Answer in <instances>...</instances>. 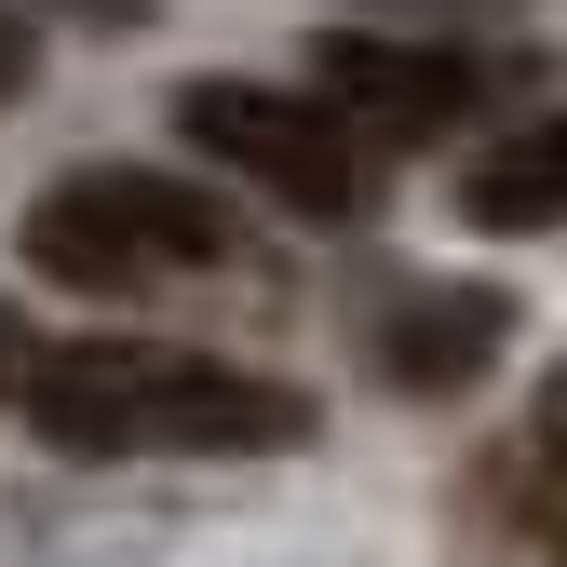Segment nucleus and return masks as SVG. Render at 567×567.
I'll return each instance as SVG.
<instances>
[{
  "label": "nucleus",
  "instance_id": "1",
  "mask_svg": "<svg viewBox=\"0 0 567 567\" xmlns=\"http://www.w3.org/2000/svg\"><path fill=\"white\" fill-rule=\"evenodd\" d=\"M14 405L54 460H270V446H311L298 379L189 351V338H41Z\"/></svg>",
  "mask_w": 567,
  "mask_h": 567
},
{
  "label": "nucleus",
  "instance_id": "2",
  "mask_svg": "<svg viewBox=\"0 0 567 567\" xmlns=\"http://www.w3.org/2000/svg\"><path fill=\"white\" fill-rule=\"evenodd\" d=\"M28 270L68 284V298H163V284L244 270V217L189 176L150 163H82L28 203Z\"/></svg>",
  "mask_w": 567,
  "mask_h": 567
},
{
  "label": "nucleus",
  "instance_id": "3",
  "mask_svg": "<svg viewBox=\"0 0 567 567\" xmlns=\"http://www.w3.org/2000/svg\"><path fill=\"white\" fill-rule=\"evenodd\" d=\"M176 135L203 163H230L244 189H270L284 217H324L338 230V217L379 203V135L351 122L324 82L284 95V82H230V68H217V82H176Z\"/></svg>",
  "mask_w": 567,
  "mask_h": 567
},
{
  "label": "nucleus",
  "instance_id": "4",
  "mask_svg": "<svg viewBox=\"0 0 567 567\" xmlns=\"http://www.w3.org/2000/svg\"><path fill=\"white\" fill-rule=\"evenodd\" d=\"M311 82L379 135V150H433L446 122H473L501 95V68L460 54V41H392V28H324L311 41Z\"/></svg>",
  "mask_w": 567,
  "mask_h": 567
},
{
  "label": "nucleus",
  "instance_id": "5",
  "mask_svg": "<svg viewBox=\"0 0 567 567\" xmlns=\"http://www.w3.org/2000/svg\"><path fill=\"white\" fill-rule=\"evenodd\" d=\"M460 527H473V540H501V554L567 567V365L527 392V419H514V433L473 460V486H460Z\"/></svg>",
  "mask_w": 567,
  "mask_h": 567
},
{
  "label": "nucleus",
  "instance_id": "6",
  "mask_svg": "<svg viewBox=\"0 0 567 567\" xmlns=\"http://www.w3.org/2000/svg\"><path fill=\"white\" fill-rule=\"evenodd\" d=\"M501 338H514V298H501V284H405V298H379L365 365L392 392H473L486 365H501Z\"/></svg>",
  "mask_w": 567,
  "mask_h": 567
},
{
  "label": "nucleus",
  "instance_id": "7",
  "mask_svg": "<svg viewBox=\"0 0 567 567\" xmlns=\"http://www.w3.org/2000/svg\"><path fill=\"white\" fill-rule=\"evenodd\" d=\"M460 217L473 230H567V109H527V122H486L460 150Z\"/></svg>",
  "mask_w": 567,
  "mask_h": 567
},
{
  "label": "nucleus",
  "instance_id": "8",
  "mask_svg": "<svg viewBox=\"0 0 567 567\" xmlns=\"http://www.w3.org/2000/svg\"><path fill=\"white\" fill-rule=\"evenodd\" d=\"M28 14H82V28H150L163 0H28Z\"/></svg>",
  "mask_w": 567,
  "mask_h": 567
},
{
  "label": "nucleus",
  "instance_id": "9",
  "mask_svg": "<svg viewBox=\"0 0 567 567\" xmlns=\"http://www.w3.org/2000/svg\"><path fill=\"white\" fill-rule=\"evenodd\" d=\"M28 68H41V41H28V14H0V109L28 95Z\"/></svg>",
  "mask_w": 567,
  "mask_h": 567
},
{
  "label": "nucleus",
  "instance_id": "10",
  "mask_svg": "<svg viewBox=\"0 0 567 567\" xmlns=\"http://www.w3.org/2000/svg\"><path fill=\"white\" fill-rule=\"evenodd\" d=\"M28 365H41V338H28L14 311H0V392H28Z\"/></svg>",
  "mask_w": 567,
  "mask_h": 567
}]
</instances>
